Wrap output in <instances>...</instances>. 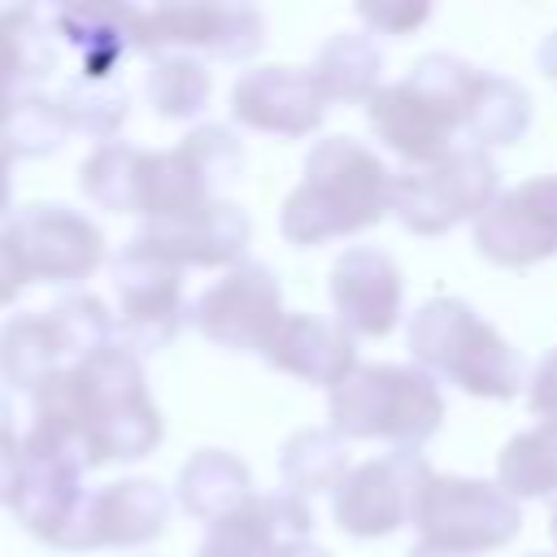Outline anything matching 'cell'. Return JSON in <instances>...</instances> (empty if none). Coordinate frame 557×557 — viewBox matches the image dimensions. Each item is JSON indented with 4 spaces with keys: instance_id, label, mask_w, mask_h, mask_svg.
Listing matches in <instances>:
<instances>
[{
    "instance_id": "obj_1",
    "label": "cell",
    "mask_w": 557,
    "mask_h": 557,
    "mask_svg": "<svg viewBox=\"0 0 557 557\" xmlns=\"http://www.w3.org/2000/svg\"><path fill=\"white\" fill-rule=\"evenodd\" d=\"M30 400V422L74 435L87 448L91 470L109 461H139L157 453L165 435L161 409L148 396L144 361L117 339L52 374Z\"/></svg>"
},
{
    "instance_id": "obj_2",
    "label": "cell",
    "mask_w": 557,
    "mask_h": 557,
    "mask_svg": "<svg viewBox=\"0 0 557 557\" xmlns=\"http://www.w3.org/2000/svg\"><path fill=\"white\" fill-rule=\"evenodd\" d=\"M392 170L383 157L352 139L326 135L309 148L300 183L278 209V231L292 248H318L331 239L361 235L392 213Z\"/></svg>"
},
{
    "instance_id": "obj_3",
    "label": "cell",
    "mask_w": 557,
    "mask_h": 557,
    "mask_svg": "<svg viewBox=\"0 0 557 557\" xmlns=\"http://www.w3.org/2000/svg\"><path fill=\"white\" fill-rule=\"evenodd\" d=\"M479 78L483 70L461 57L426 52L413 61L405 78L383 83L370 96L366 122L387 152H396L409 170H422L448 157L457 148V135H466Z\"/></svg>"
},
{
    "instance_id": "obj_4",
    "label": "cell",
    "mask_w": 557,
    "mask_h": 557,
    "mask_svg": "<svg viewBox=\"0 0 557 557\" xmlns=\"http://www.w3.org/2000/svg\"><path fill=\"white\" fill-rule=\"evenodd\" d=\"M413 366L479 400H513L527 383L522 352L461 296H435L405 322Z\"/></svg>"
},
{
    "instance_id": "obj_5",
    "label": "cell",
    "mask_w": 557,
    "mask_h": 557,
    "mask_svg": "<svg viewBox=\"0 0 557 557\" xmlns=\"http://www.w3.org/2000/svg\"><path fill=\"white\" fill-rule=\"evenodd\" d=\"M326 426L348 440H383L392 453H418L444 426V392L422 366H357L326 400Z\"/></svg>"
},
{
    "instance_id": "obj_6",
    "label": "cell",
    "mask_w": 557,
    "mask_h": 557,
    "mask_svg": "<svg viewBox=\"0 0 557 557\" xmlns=\"http://www.w3.org/2000/svg\"><path fill=\"white\" fill-rule=\"evenodd\" d=\"M104 344H113V309L91 292H74L52 309L13 313L0 326V383L35 396L52 374Z\"/></svg>"
},
{
    "instance_id": "obj_7",
    "label": "cell",
    "mask_w": 557,
    "mask_h": 557,
    "mask_svg": "<svg viewBox=\"0 0 557 557\" xmlns=\"http://www.w3.org/2000/svg\"><path fill=\"white\" fill-rule=\"evenodd\" d=\"M418 544L453 557H479L505 548L522 531L518 500L496 479L431 474L413 505Z\"/></svg>"
},
{
    "instance_id": "obj_8",
    "label": "cell",
    "mask_w": 557,
    "mask_h": 557,
    "mask_svg": "<svg viewBox=\"0 0 557 557\" xmlns=\"http://www.w3.org/2000/svg\"><path fill=\"white\" fill-rule=\"evenodd\" d=\"M500 196V170L492 152L474 144H457L448 157L400 170L392 178V218L413 235H448L461 222H479Z\"/></svg>"
},
{
    "instance_id": "obj_9",
    "label": "cell",
    "mask_w": 557,
    "mask_h": 557,
    "mask_svg": "<svg viewBox=\"0 0 557 557\" xmlns=\"http://www.w3.org/2000/svg\"><path fill=\"white\" fill-rule=\"evenodd\" d=\"M135 52H187L200 61H248L265 44V17L252 4H135Z\"/></svg>"
},
{
    "instance_id": "obj_10",
    "label": "cell",
    "mask_w": 557,
    "mask_h": 557,
    "mask_svg": "<svg viewBox=\"0 0 557 557\" xmlns=\"http://www.w3.org/2000/svg\"><path fill=\"white\" fill-rule=\"evenodd\" d=\"M109 283H113V339L135 357L170 348L183 322L191 318V305L183 296V270L139 252L135 244H126L113 257Z\"/></svg>"
},
{
    "instance_id": "obj_11",
    "label": "cell",
    "mask_w": 557,
    "mask_h": 557,
    "mask_svg": "<svg viewBox=\"0 0 557 557\" xmlns=\"http://www.w3.org/2000/svg\"><path fill=\"white\" fill-rule=\"evenodd\" d=\"M283 292L270 265L261 261H239L231 270H222V278H213L196 300H191V326L226 348V352H252L265 357L274 331L283 326Z\"/></svg>"
},
{
    "instance_id": "obj_12",
    "label": "cell",
    "mask_w": 557,
    "mask_h": 557,
    "mask_svg": "<svg viewBox=\"0 0 557 557\" xmlns=\"http://www.w3.org/2000/svg\"><path fill=\"white\" fill-rule=\"evenodd\" d=\"M435 470L422 453H383L344 474L331 492V518L352 540H383L400 527H413V505L422 483Z\"/></svg>"
},
{
    "instance_id": "obj_13",
    "label": "cell",
    "mask_w": 557,
    "mask_h": 557,
    "mask_svg": "<svg viewBox=\"0 0 557 557\" xmlns=\"http://www.w3.org/2000/svg\"><path fill=\"white\" fill-rule=\"evenodd\" d=\"M244 170V148L226 126H191L174 148L157 152L152 200L144 222H170L222 200V187L235 183Z\"/></svg>"
},
{
    "instance_id": "obj_14",
    "label": "cell",
    "mask_w": 557,
    "mask_h": 557,
    "mask_svg": "<svg viewBox=\"0 0 557 557\" xmlns=\"http://www.w3.org/2000/svg\"><path fill=\"white\" fill-rule=\"evenodd\" d=\"M9 231L22 248L30 283L74 287L104 265V231L70 205L35 200V205L13 213Z\"/></svg>"
},
{
    "instance_id": "obj_15",
    "label": "cell",
    "mask_w": 557,
    "mask_h": 557,
    "mask_svg": "<svg viewBox=\"0 0 557 557\" xmlns=\"http://www.w3.org/2000/svg\"><path fill=\"white\" fill-rule=\"evenodd\" d=\"M474 252L505 270H527L557 257V174H535L505 187L474 222Z\"/></svg>"
},
{
    "instance_id": "obj_16",
    "label": "cell",
    "mask_w": 557,
    "mask_h": 557,
    "mask_svg": "<svg viewBox=\"0 0 557 557\" xmlns=\"http://www.w3.org/2000/svg\"><path fill=\"white\" fill-rule=\"evenodd\" d=\"M87 461L74 448L22 435V474H17V492L9 500L13 518L44 544L61 548V540L70 535L83 500H87Z\"/></svg>"
},
{
    "instance_id": "obj_17",
    "label": "cell",
    "mask_w": 557,
    "mask_h": 557,
    "mask_svg": "<svg viewBox=\"0 0 557 557\" xmlns=\"http://www.w3.org/2000/svg\"><path fill=\"white\" fill-rule=\"evenodd\" d=\"M326 296H331L335 322L352 339H383L400 326V313H405L400 261L383 248L352 244L331 261Z\"/></svg>"
},
{
    "instance_id": "obj_18",
    "label": "cell",
    "mask_w": 557,
    "mask_h": 557,
    "mask_svg": "<svg viewBox=\"0 0 557 557\" xmlns=\"http://www.w3.org/2000/svg\"><path fill=\"white\" fill-rule=\"evenodd\" d=\"M170 492L157 479H113L87 492L70 535L61 540L65 553H91V548H144L152 544L170 522Z\"/></svg>"
},
{
    "instance_id": "obj_19",
    "label": "cell",
    "mask_w": 557,
    "mask_h": 557,
    "mask_svg": "<svg viewBox=\"0 0 557 557\" xmlns=\"http://www.w3.org/2000/svg\"><path fill=\"white\" fill-rule=\"evenodd\" d=\"M248 239L252 222L235 200H213L196 213L170 218V222H144L131 244L174 270H231L248 261Z\"/></svg>"
},
{
    "instance_id": "obj_20",
    "label": "cell",
    "mask_w": 557,
    "mask_h": 557,
    "mask_svg": "<svg viewBox=\"0 0 557 557\" xmlns=\"http://www.w3.org/2000/svg\"><path fill=\"white\" fill-rule=\"evenodd\" d=\"M326 91L309 65H257L244 70L231 87V117L248 131L305 139L326 122Z\"/></svg>"
},
{
    "instance_id": "obj_21",
    "label": "cell",
    "mask_w": 557,
    "mask_h": 557,
    "mask_svg": "<svg viewBox=\"0 0 557 557\" xmlns=\"http://www.w3.org/2000/svg\"><path fill=\"white\" fill-rule=\"evenodd\" d=\"M265 366L296 383L335 392L361 361H357V339L335 318L326 322L318 313H287L265 348Z\"/></svg>"
},
{
    "instance_id": "obj_22",
    "label": "cell",
    "mask_w": 557,
    "mask_h": 557,
    "mask_svg": "<svg viewBox=\"0 0 557 557\" xmlns=\"http://www.w3.org/2000/svg\"><path fill=\"white\" fill-rule=\"evenodd\" d=\"M313 509L292 492H257L235 513L205 527L196 557H270L283 540H309Z\"/></svg>"
},
{
    "instance_id": "obj_23",
    "label": "cell",
    "mask_w": 557,
    "mask_h": 557,
    "mask_svg": "<svg viewBox=\"0 0 557 557\" xmlns=\"http://www.w3.org/2000/svg\"><path fill=\"white\" fill-rule=\"evenodd\" d=\"M48 17H52L57 39L78 52L87 83H113L117 61L135 52V35H131L135 4H104V0L57 4L48 9Z\"/></svg>"
},
{
    "instance_id": "obj_24",
    "label": "cell",
    "mask_w": 557,
    "mask_h": 557,
    "mask_svg": "<svg viewBox=\"0 0 557 557\" xmlns=\"http://www.w3.org/2000/svg\"><path fill=\"white\" fill-rule=\"evenodd\" d=\"M61 61V39L52 30L48 9L35 4H0V126L30 83L48 78Z\"/></svg>"
},
{
    "instance_id": "obj_25",
    "label": "cell",
    "mask_w": 557,
    "mask_h": 557,
    "mask_svg": "<svg viewBox=\"0 0 557 557\" xmlns=\"http://www.w3.org/2000/svg\"><path fill=\"white\" fill-rule=\"evenodd\" d=\"M152 174H157V152L152 148L113 139V144L91 148V157H83L78 191L104 213H139V218H148Z\"/></svg>"
},
{
    "instance_id": "obj_26",
    "label": "cell",
    "mask_w": 557,
    "mask_h": 557,
    "mask_svg": "<svg viewBox=\"0 0 557 557\" xmlns=\"http://www.w3.org/2000/svg\"><path fill=\"white\" fill-rule=\"evenodd\" d=\"M252 492V470L244 466V457L226 453V448H200L183 461L178 483H174V500L183 505L187 518L213 527L218 518L235 513L239 505H248Z\"/></svg>"
},
{
    "instance_id": "obj_27",
    "label": "cell",
    "mask_w": 557,
    "mask_h": 557,
    "mask_svg": "<svg viewBox=\"0 0 557 557\" xmlns=\"http://www.w3.org/2000/svg\"><path fill=\"white\" fill-rule=\"evenodd\" d=\"M309 70L331 104H370V96L383 87V52L370 30L331 35L309 61Z\"/></svg>"
},
{
    "instance_id": "obj_28",
    "label": "cell",
    "mask_w": 557,
    "mask_h": 557,
    "mask_svg": "<svg viewBox=\"0 0 557 557\" xmlns=\"http://www.w3.org/2000/svg\"><path fill=\"white\" fill-rule=\"evenodd\" d=\"M496 483L513 500L557 496V422H535L509 435L496 453Z\"/></svg>"
},
{
    "instance_id": "obj_29",
    "label": "cell",
    "mask_w": 557,
    "mask_h": 557,
    "mask_svg": "<svg viewBox=\"0 0 557 557\" xmlns=\"http://www.w3.org/2000/svg\"><path fill=\"white\" fill-rule=\"evenodd\" d=\"M531 131V91L518 78L487 74L479 78L470 117H466V139L474 148H509Z\"/></svg>"
},
{
    "instance_id": "obj_30",
    "label": "cell",
    "mask_w": 557,
    "mask_h": 557,
    "mask_svg": "<svg viewBox=\"0 0 557 557\" xmlns=\"http://www.w3.org/2000/svg\"><path fill=\"white\" fill-rule=\"evenodd\" d=\"M348 470H352L348 444H344L331 426H305V431H296V435L283 444V453H278L283 492H292V496L335 492Z\"/></svg>"
},
{
    "instance_id": "obj_31",
    "label": "cell",
    "mask_w": 557,
    "mask_h": 557,
    "mask_svg": "<svg viewBox=\"0 0 557 557\" xmlns=\"http://www.w3.org/2000/svg\"><path fill=\"white\" fill-rule=\"evenodd\" d=\"M144 91H148V104H152L157 117L187 122V117L209 109L213 74H209V65L200 57L161 52V57H152V65L144 74Z\"/></svg>"
},
{
    "instance_id": "obj_32",
    "label": "cell",
    "mask_w": 557,
    "mask_h": 557,
    "mask_svg": "<svg viewBox=\"0 0 557 557\" xmlns=\"http://www.w3.org/2000/svg\"><path fill=\"white\" fill-rule=\"evenodd\" d=\"M70 135H74V122H70L61 91H35V87L17 96V104L9 109V117L0 126V144L13 157H48Z\"/></svg>"
},
{
    "instance_id": "obj_33",
    "label": "cell",
    "mask_w": 557,
    "mask_h": 557,
    "mask_svg": "<svg viewBox=\"0 0 557 557\" xmlns=\"http://www.w3.org/2000/svg\"><path fill=\"white\" fill-rule=\"evenodd\" d=\"M61 100L70 109V122H74V135H87L100 144H113V135L126 126V113H131V100H126V87L117 83H87V78H74L61 87Z\"/></svg>"
},
{
    "instance_id": "obj_34",
    "label": "cell",
    "mask_w": 557,
    "mask_h": 557,
    "mask_svg": "<svg viewBox=\"0 0 557 557\" xmlns=\"http://www.w3.org/2000/svg\"><path fill=\"white\" fill-rule=\"evenodd\" d=\"M431 4L426 0H361L357 4V17L366 22V30H374V35H396V39H405V35H418L426 22H431Z\"/></svg>"
},
{
    "instance_id": "obj_35",
    "label": "cell",
    "mask_w": 557,
    "mask_h": 557,
    "mask_svg": "<svg viewBox=\"0 0 557 557\" xmlns=\"http://www.w3.org/2000/svg\"><path fill=\"white\" fill-rule=\"evenodd\" d=\"M17 474H22V435H17V413L13 400L0 396V505L13 500L17 492Z\"/></svg>"
},
{
    "instance_id": "obj_36",
    "label": "cell",
    "mask_w": 557,
    "mask_h": 557,
    "mask_svg": "<svg viewBox=\"0 0 557 557\" xmlns=\"http://www.w3.org/2000/svg\"><path fill=\"white\" fill-rule=\"evenodd\" d=\"M30 287V270L22 261V248L9 226H0V309H9Z\"/></svg>"
},
{
    "instance_id": "obj_37",
    "label": "cell",
    "mask_w": 557,
    "mask_h": 557,
    "mask_svg": "<svg viewBox=\"0 0 557 557\" xmlns=\"http://www.w3.org/2000/svg\"><path fill=\"white\" fill-rule=\"evenodd\" d=\"M527 400H531V413L540 422H557V348L548 357H540V366L531 370Z\"/></svg>"
},
{
    "instance_id": "obj_38",
    "label": "cell",
    "mask_w": 557,
    "mask_h": 557,
    "mask_svg": "<svg viewBox=\"0 0 557 557\" xmlns=\"http://www.w3.org/2000/svg\"><path fill=\"white\" fill-rule=\"evenodd\" d=\"M13 161H17V157L0 144V218L13 209Z\"/></svg>"
},
{
    "instance_id": "obj_39",
    "label": "cell",
    "mask_w": 557,
    "mask_h": 557,
    "mask_svg": "<svg viewBox=\"0 0 557 557\" xmlns=\"http://www.w3.org/2000/svg\"><path fill=\"white\" fill-rule=\"evenodd\" d=\"M270 557H331V553L322 544H313V540H283V544H274Z\"/></svg>"
},
{
    "instance_id": "obj_40",
    "label": "cell",
    "mask_w": 557,
    "mask_h": 557,
    "mask_svg": "<svg viewBox=\"0 0 557 557\" xmlns=\"http://www.w3.org/2000/svg\"><path fill=\"white\" fill-rule=\"evenodd\" d=\"M535 65H540V74H544V78H553V83H557V30L535 48Z\"/></svg>"
},
{
    "instance_id": "obj_41",
    "label": "cell",
    "mask_w": 557,
    "mask_h": 557,
    "mask_svg": "<svg viewBox=\"0 0 557 557\" xmlns=\"http://www.w3.org/2000/svg\"><path fill=\"white\" fill-rule=\"evenodd\" d=\"M409 557H453V553H435V548H426V544H413Z\"/></svg>"
},
{
    "instance_id": "obj_42",
    "label": "cell",
    "mask_w": 557,
    "mask_h": 557,
    "mask_svg": "<svg viewBox=\"0 0 557 557\" xmlns=\"http://www.w3.org/2000/svg\"><path fill=\"white\" fill-rule=\"evenodd\" d=\"M548 531H553V544H557V505H553V518H548Z\"/></svg>"
},
{
    "instance_id": "obj_43",
    "label": "cell",
    "mask_w": 557,
    "mask_h": 557,
    "mask_svg": "<svg viewBox=\"0 0 557 557\" xmlns=\"http://www.w3.org/2000/svg\"><path fill=\"white\" fill-rule=\"evenodd\" d=\"M531 557H553V553H531Z\"/></svg>"
}]
</instances>
